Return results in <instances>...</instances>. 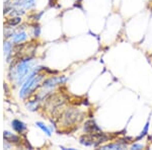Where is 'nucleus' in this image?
<instances>
[{
  "mask_svg": "<svg viewBox=\"0 0 152 150\" xmlns=\"http://www.w3.org/2000/svg\"><path fill=\"white\" fill-rule=\"evenodd\" d=\"M46 74L44 73H40L39 70H33L28 75L26 80L23 81V85H21L20 91H19V97L26 98V97L31 95L34 92L38 89L39 87L42 86L41 83L45 79Z\"/></svg>",
  "mask_w": 152,
  "mask_h": 150,
  "instance_id": "1",
  "label": "nucleus"
},
{
  "mask_svg": "<svg viewBox=\"0 0 152 150\" xmlns=\"http://www.w3.org/2000/svg\"><path fill=\"white\" fill-rule=\"evenodd\" d=\"M33 65V59L31 57L23 58L19 62L14 66V72H13V79L15 80L16 84L20 85L21 83L26 80L29 74V71L31 69Z\"/></svg>",
  "mask_w": 152,
  "mask_h": 150,
  "instance_id": "2",
  "label": "nucleus"
},
{
  "mask_svg": "<svg viewBox=\"0 0 152 150\" xmlns=\"http://www.w3.org/2000/svg\"><path fill=\"white\" fill-rule=\"evenodd\" d=\"M83 114L78 110L68 109L63 114V124L66 126H72V125L79 123L82 120Z\"/></svg>",
  "mask_w": 152,
  "mask_h": 150,
  "instance_id": "3",
  "label": "nucleus"
},
{
  "mask_svg": "<svg viewBox=\"0 0 152 150\" xmlns=\"http://www.w3.org/2000/svg\"><path fill=\"white\" fill-rule=\"evenodd\" d=\"M68 78L65 75L61 76H51V77L47 78V79H44L42 82V87L46 88V89H52L53 87L57 86V85L64 84L67 82Z\"/></svg>",
  "mask_w": 152,
  "mask_h": 150,
  "instance_id": "4",
  "label": "nucleus"
},
{
  "mask_svg": "<svg viewBox=\"0 0 152 150\" xmlns=\"http://www.w3.org/2000/svg\"><path fill=\"white\" fill-rule=\"evenodd\" d=\"M127 148V143L126 142H122L121 140L117 142H113V143H107L104 145H100L99 149H104V150H107V149H111V150H122Z\"/></svg>",
  "mask_w": 152,
  "mask_h": 150,
  "instance_id": "5",
  "label": "nucleus"
},
{
  "mask_svg": "<svg viewBox=\"0 0 152 150\" xmlns=\"http://www.w3.org/2000/svg\"><path fill=\"white\" fill-rule=\"evenodd\" d=\"M84 132L85 133H99L102 132L99 125L94 122V120H88L84 124Z\"/></svg>",
  "mask_w": 152,
  "mask_h": 150,
  "instance_id": "6",
  "label": "nucleus"
},
{
  "mask_svg": "<svg viewBox=\"0 0 152 150\" xmlns=\"http://www.w3.org/2000/svg\"><path fill=\"white\" fill-rule=\"evenodd\" d=\"M28 40V34L24 31H19L18 33H15L11 38V42L15 45H19V44L23 43Z\"/></svg>",
  "mask_w": 152,
  "mask_h": 150,
  "instance_id": "7",
  "label": "nucleus"
},
{
  "mask_svg": "<svg viewBox=\"0 0 152 150\" xmlns=\"http://www.w3.org/2000/svg\"><path fill=\"white\" fill-rule=\"evenodd\" d=\"M11 127L18 134H23L28 129V126L26 125V123L19 121V120H13L11 123Z\"/></svg>",
  "mask_w": 152,
  "mask_h": 150,
  "instance_id": "8",
  "label": "nucleus"
},
{
  "mask_svg": "<svg viewBox=\"0 0 152 150\" xmlns=\"http://www.w3.org/2000/svg\"><path fill=\"white\" fill-rule=\"evenodd\" d=\"M3 137H4V140H5L6 142H9V143H12V142H13V143H18V142L20 141L19 136L12 134V133L9 131H4Z\"/></svg>",
  "mask_w": 152,
  "mask_h": 150,
  "instance_id": "9",
  "label": "nucleus"
},
{
  "mask_svg": "<svg viewBox=\"0 0 152 150\" xmlns=\"http://www.w3.org/2000/svg\"><path fill=\"white\" fill-rule=\"evenodd\" d=\"M36 126L38 127V128H40V129L44 133H45L47 136H51V135H52V131H51L50 127H48L47 125H45L43 122H37L36 123Z\"/></svg>",
  "mask_w": 152,
  "mask_h": 150,
  "instance_id": "10",
  "label": "nucleus"
},
{
  "mask_svg": "<svg viewBox=\"0 0 152 150\" xmlns=\"http://www.w3.org/2000/svg\"><path fill=\"white\" fill-rule=\"evenodd\" d=\"M3 49H4V55H5L6 59H8L9 56L12 54V44L10 43V42L5 41L4 42Z\"/></svg>",
  "mask_w": 152,
  "mask_h": 150,
  "instance_id": "11",
  "label": "nucleus"
},
{
  "mask_svg": "<svg viewBox=\"0 0 152 150\" xmlns=\"http://www.w3.org/2000/svg\"><path fill=\"white\" fill-rule=\"evenodd\" d=\"M149 124H150V120H148V121L146 122V124H145V126H144L143 128V130L141 131V133L139 134V136H137L136 137V141H139V140H141V139H143L144 137L146 136L147 134H148V130H149Z\"/></svg>",
  "mask_w": 152,
  "mask_h": 150,
  "instance_id": "12",
  "label": "nucleus"
},
{
  "mask_svg": "<svg viewBox=\"0 0 152 150\" xmlns=\"http://www.w3.org/2000/svg\"><path fill=\"white\" fill-rule=\"evenodd\" d=\"M26 107L29 110H37L39 108V100H28V102L26 104Z\"/></svg>",
  "mask_w": 152,
  "mask_h": 150,
  "instance_id": "13",
  "label": "nucleus"
},
{
  "mask_svg": "<svg viewBox=\"0 0 152 150\" xmlns=\"http://www.w3.org/2000/svg\"><path fill=\"white\" fill-rule=\"evenodd\" d=\"M20 23H21V18H20V16H15V18L7 19V23L9 24V26H10V28L18 26V24H19Z\"/></svg>",
  "mask_w": 152,
  "mask_h": 150,
  "instance_id": "14",
  "label": "nucleus"
},
{
  "mask_svg": "<svg viewBox=\"0 0 152 150\" xmlns=\"http://www.w3.org/2000/svg\"><path fill=\"white\" fill-rule=\"evenodd\" d=\"M144 145L141 144V143H138V142H135V143H133L130 146V148H131L132 150H140V149H144Z\"/></svg>",
  "mask_w": 152,
  "mask_h": 150,
  "instance_id": "15",
  "label": "nucleus"
},
{
  "mask_svg": "<svg viewBox=\"0 0 152 150\" xmlns=\"http://www.w3.org/2000/svg\"><path fill=\"white\" fill-rule=\"evenodd\" d=\"M40 34H41V28L40 26H35V28H34V36L35 37H39L40 36Z\"/></svg>",
  "mask_w": 152,
  "mask_h": 150,
  "instance_id": "16",
  "label": "nucleus"
},
{
  "mask_svg": "<svg viewBox=\"0 0 152 150\" xmlns=\"http://www.w3.org/2000/svg\"><path fill=\"white\" fill-rule=\"evenodd\" d=\"M13 1H18V2H20V1H23V0H13Z\"/></svg>",
  "mask_w": 152,
  "mask_h": 150,
  "instance_id": "17",
  "label": "nucleus"
}]
</instances>
